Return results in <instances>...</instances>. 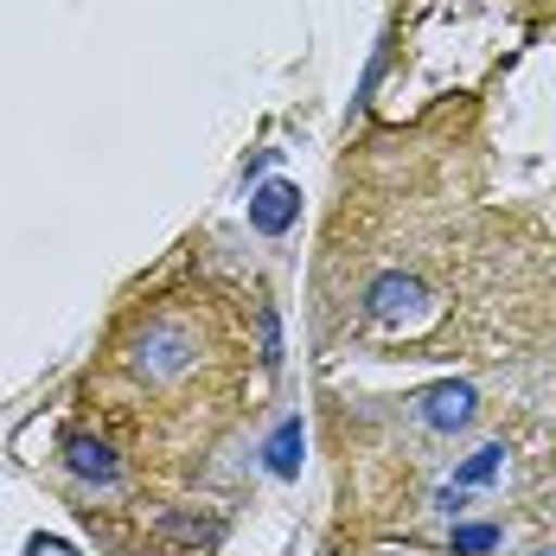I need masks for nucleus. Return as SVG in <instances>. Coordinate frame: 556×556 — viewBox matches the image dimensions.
<instances>
[{
  "instance_id": "7",
  "label": "nucleus",
  "mask_w": 556,
  "mask_h": 556,
  "mask_svg": "<svg viewBox=\"0 0 556 556\" xmlns=\"http://www.w3.org/2000/svg\"><path fill=\"white\" fill-rule=\"evenodd\" d=\"M500 467H505V447H500V442H486L480 454H467V467L454 473V486H486Z\"/></svg>"
},
{
  "instance_id": "3",
  "label": "nucleus",
  "mask_w": 556,
  "mask_h": 556,
  "mask_svg": "<svg viewBox=\"0 0 556 556\" xmlns=\"http://www.w3.org/2000/svg\"><path fill=\"white\" fill-rule=\"evenodd\" d=\"M365 301H371L378 320H409V314L429 307V288H422L416 276H403V269H384V276L365 288Z\"/></svg>"
},
{
  "instance_id": "9",
  "label": "nucleus",
  "mask_w": 556,
  "mask_h": 556,
  "mask_svg": "<svg viewBox=\"0 0 556 556\" xmlns=\"http://www.w3.org/2000/svg\"><path fill=\"white\" fill-rule=\"evenodd\" d=\"M281 358V327H276V307H263V365Z\"/></svg>"
},
{
  "instance_id": "2",
  "label": "nucleus",
  "mask_w": 556,
  "mask_h": 556,
  "mask_svg": "<svg viewBox=\"0 0 556 556\" xmlns=\"http://www.w3.org/2000/svg\"><path fill=\"white\" fill-rule=\"evenodd\" d=\"M416 416H422L429 429L454 435V429H467V422L480 416V390L460 384V378H447V384H429L422 396H416Z\"/></svg>"
},
{
  "instance_id": "8",
  "label": "nucleus",
  "mask_w": 556,
  "mask_h": 556,
  "mask_svg": "<svg viewBox=\"0 0 556 556\" xmlns=\"http://www.w3.org/2000/svg\"><path fill=\"white\" fill-rule=\"evenodd\" d=\"M500 544V525H460L454 531V556H480V551H493Z\"/></svg>"
},
{
  "instance_id": "5",
  "label": "nucleus",
  "mask_w": 556,
  "mask_h": 556,
  "mask_svg": "<svg viewBox=\"0 0 556 556\" xmlns=\"http://www.w3.org/2000/svg\"><path fill=\"white\" fill-rule=\"evenodd\" d=\"M64 467L77 480H90V486H115V473H122L110 442H97V435H64Z\"/></svg>"
},
{
  "instance_id": "6",
  "label": "nucleus",
  "mask_w": 556,
  "mask_h": 556,
  "mask_svg": "<svg viewBox=\"0 0 556 556\" xmlns=\"http://www.w3.org/2000/svg\"><path fill=\"white\" fill-rule=\"evenodd\" d=\"M301 447H307V435H301V416H288L276 435H269V447H263V467H269L276 480H294V473H301Z\"/></svg>"
},
{
  "instance_id": "4",
  "label": "nucleus",
  "mask_w": 556,
  "mask_h": 556,
  "mask_svg": "<svg viewBox=\"0 0 556 556\" xmlns=\"http://www.w3.org/2000/svg\"><path fill=\"white\" fill-rule=\"evenodd\" d=\"M294 218H301V192H294L288 179H269V186L250 192V224H256L263 237H281Z\"/></svg>"
},
{
  "instance_id": "1",
  "label": "nucleus",
  "mask_w": 556,
  "mask_h": 556,
  "mask_svg": "<svg viewBox=\"0 0 556 556\" xmlns=\"http://www.w3.org/2000/svg\"><path fill=\"white\" fill-rule=\"evenodd\" d=\"M135 365L148 371V378H179L186 365H192V327H179V320H154L141 345H135Z\"/></svg>"
}]
</instances>
